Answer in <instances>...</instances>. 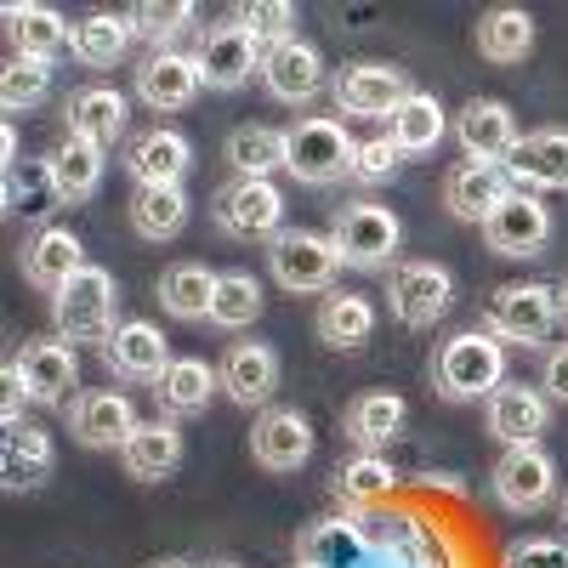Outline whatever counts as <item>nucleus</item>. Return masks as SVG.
Instances as JSON below:
<instances>
[{
	"instance_id": "393cba45",
	"label": "nucleus",
	"mask_w": 568,
	"mask_h": 568,
	"mask_svg": "<svg viewBox=\"0 0 568 568\" xmlns=\"http://www.w3.org/2000/svg\"><path fill=\"white\" fill-rule=\"evenodd\" d=\"M80 267H85V245L69 227H34V240L23 245V278L45 296H58Z\"/></svg>"
},
{
	"instance_id": "7c9ffc66",
	"label": "nucleus",
	"mask_w": 568,
	"mask_h": 568,
	"mask_svg": "<svg viewBox=\"0 0 568 568\" xmlns=\"http://www.w3.org/2000/svg\"><path fill=\"white\" fill-rule=\"evenodd\" d=\"M7 34L18 45V58H45L52 63L63 45L74 40V29L63 23L58 7H40V0H23V7H7Z\"/></svg>"
},
{
	"instance_id": "0eeeda50",
	"label": "nucleus",
	"mask_w": 568,
	"mask_h": 568,
	"mask_svg": "<svg viewBox=\"0 0 568 568\" xmlns=\"http://www.w3.org/2000/svg\"><path fill=\"white\" fill-rule=\"evenodd\" d=\"M455 302V273L444 262H398L387 278V307L404 329H433Z\"/></svg>"
},
{
	"instance_id": "473e14b6",
	"label": "nucleus",
	"mask_w": 568,
	"mask_h": 568,
	"mask_svg": "<svg viewBox=\"0 0 568 568\" xmlns=\"http://www.w3.org/2000/svg\"><path fill=\"white\" fill-rule=\"evenodd\" d=\"M216 387H222V369H211L205 358H176L160 382H154V393H160V409L176 420V415H200L211 398H216Z\"/></svg>"
},
{
	"instance_id": "9b49d317",
	"label": "nucleus",
	"mask_w": 568,
	"mask_h": 568,
	"mask_svg": "<svg viewBox=\"0 0 568 568\" xmlns=\"http://www.w3.org/2000/svg\"><path fill=\"white\" fill-rule=\"evenodd\" d=\"M546 240H551V211L524 187H511L506 205L484 222V245L495 256H540Z\"/></svg>"
},
{
	"instance_id": "f704fd0d",
	"label": "nucleus",
	"mask_w": 568,
	"mask_h": 568,
	"mask_svg": "<svg viewBox=\"0 0 568 568\" xmlns=\"http://www.w3.org/2000/svg\"><path fill=\"white\" fill-rule=\"evenodd\" d=\"M131 40H136V29H131L125 12H91V18L74 23L69 52H74L85 69H109V63H120V58L131 52Z\"/></svg>"
},
{
	"instance_id": "1a4fd4ad",
	"label": "nucleus",
	"mask_w": 568,
	"mask_h": 568,
	"mask_svg": "<svg viewBox=\"0 0 568 568\" xmlns=\"http://www.w3.org/2000/svg\"><path fill=\"white\" fill-rule=\"evenodd\" d=\"M489 495L506 506V511H540L551 495H557V460L540 449V444H524V449H506L489 471Z\"/></svg>"
},
{
	"instance_id": "6ab92c4d",
	"label": "nucleus",
	"mask_w": 568,
	"mask_h": 568,
	"mask_svg": "<svg viewBox=\"0 0 568 568\" xmlns=\"http://www.w3.org/2000/svg\"><path fill=\"white\" fill-rule=\"evenodd\" d=\"M551 420V404L540 387H524V382H500L489 393V433L506 444V449H524V444H540Z\"/></svg>"
},
{
	"instance_id": "f8f14e48",
	"label": "nucleus",
	"mask_w": 568,
	"mask_h": 568,
	"mask_svg": "<svg viewBox=\"0 0 568 568\" xmlns=\"http://www.w3.org/2000/svg\"><path fill=\"white\" fill-rule=\"evenodd\" d=\"M262 85H267V98L302 109V103H313L318 91H324V58L313 52L307 40L291 34V40L267 45V58H262Z\"/></svg>"
},
{
	"instance_id": "de8ad7c7",
	"label": "nucleus",
	"mask_w": 568,
	"mask_h": 568,
	"mask_svg": "<svg viewBox=\"0 0 568 568\" xmlns=\"http://www.w3.org/2000/svg\"><path fill=\"white\" fill-rule=\"evenodd\" d=\"M404 165V154H398V142L393 136H369V142H358L353 149V182H387L393 171Z\"/></svg>"
},
{
	"instance_id": "a19ab883",
	"label": "nucleus",
	"mask_w": 568,
	"mask_h": 568,
	"mask_svg": "<svg viewBox=\"0 0 568 568\" xmlns=\"http://www.w3.org/2000/svg\"><path fill=\"white\" fill-rule=\"evenodd\" d=\"M227 165L245 182H273V171H284V131L273 125H240L227 136Z\"/></svg>"
},
{
	"instance_id": "dca6fc26",
	"label": "nucleus",
	"mask_w": 568,
	"mask_h": 568,
	"mask_svg": "<svg viewBox=\"0 0 568 568\" xmlns=\"http://www.w3.org/2000/svg\"><path fill=\"white\" fill-rule=\"evenodd\" d=\"M455 136L471 165H506V154L517 149V120L500 98H471L455 120Z\"/></svg>"
},
{
	"instance_id": "f3484780",
	"label": "nucleus",
	"mask_w": 568,
	"mask_h": 568,
	"mask_svg": "<svg viewBox=\"0 0 568 568\" xmlns=\"http://www.w3.org/2000/svg\"><path fill=\"white\" fill-rule=\"evenodd\" d=\"M506 176L524 194H535V187H568V131L546 125V131L517 136V149L506 154Z\"/></svg>"
},
{
	"instance_id": "bb28decb",
	"label": "nucleus",
	"mask_w": 568,
	"mask_h": 568,
	"mask_svg": "<svg viewBox=\"0 0 568 568\" xmlns=\"http://www.w3.org/2000/svg\"><path fill=\"white\" fill-rule=\"evenodd\" d=\"M222 387L233 404H267L278 393V353L267 342H233L222 358Z\"/></svg>"
},
{
	"instance_id": "79ce46f5",
	"label": "nucleus",
	"mask_w": 568,
	"mask_h": 568,
	"mask_svg": "<svg viewBox=\"0 0 568 568\" xmlns=\"http://www.w3.org/2000/svg\"><path fill=\"white\" fill-rule=\"evenodd\" d=\"M262 318V284L256 273H222L211 296V324L216 329H245Z\"/></svg>"
},
{
	"instance_id": "b1692460",
	"label": "nucleus",
	"mask_w": 568,
	"mask_h": 568,
	"mask_svg": "<svg viewBox=\"0 0 568 568\" xmlns=\"http://www.w3.org/2000/svg\"><path fill=\"white\" fill-rule=\"evenodd\" d=\"M187 165H194V142L171 125H154L131 142L125 154V171L136 176V187H165V182H182Z\"/></svg>"
},
{
	"instance_id": "a211bd4d",
	"label": "nucleus",
	"mask_w": 568,
	"mask_h": 568,
	"mask_svg": "<svg viewBox=\"0 0 568 568\" xmlns=\"http://www.w3.org/2000/svg\"><path fill=\"white\" fill-rule=\"evenodd\" d=\"M12 375L23 382V393L34 404H63L74 387H80V358L74 347L63 342H29L18 358H12Z\"/></svg>"
},
{
	"instance_id": "20e7f679",
	"label": "nucleus",
	"mask_w": 568,
	"mask_h": 568,
	"mask_svg": "<svg viewBox=\"0 0 568 568\" xmlns=\"http://www.w3.org/2000/svg\"><path fill=\"white\" fill-rule=\"evenodd\" d=\"M267 267L278 278V291L291 296H329V284H336V245L324 240V233H307V227H284L267 240Z\"/></svg>"
},
{
	"instance_id": "603ef678",
	"label": "nucleus",
	"mask_w": 568,
	"mask_h": 568,
	"mask_svg": "<svg viewBox=\"0 0 568 568\" xmlns=\"http://www.w3.org/2000/svg\"><path fill=\"white\" fill-rule=\"evenodd\" d=\"M557 318H568V273H562V284H557Z\"/></svg>"
},
{
	"instance_id": "a18cd8bd",
	"label": "nucleus",
	"mask_w": 568,
	"mask_h": 568,
	"mask_svg": "<svg viewBox=\"0 0 568 568\" xmlns=\"http://www.w3.org/2000/svg\"><path fill=\"white\" fill-rule=\"evenodd\" d=\"M131 18V29L142 34V40H171L182 23H194V7H187V0H142V7H131L125 12Z\"/></svg>"
},
{
	"instance_id": "aec40b11",
	"label": "nucleus",
	"mask_w": 568,
	"mask_h": 568,
	"mask_svg": "<svg viewBox=\"0 0 568 568\" xmlns=\"http://www.w3.org/2000/svg\"><path fill=\"white\" fill-rule=\"evenodd\" d=\"M69 433H74L85 449H120V444L136 433V409H131V398L114 393V387L80 393L74 409H69Z\"/></svg>"
},
{
	"instance_id": "49530a36",
	"label": "nucleus",
	"mask_w": 568,
	"mask_h": 568,
	"mask_svg": "<svg viewBox=\"0 0 568 568\" xmlns=\"http://www.w3.org/2000/svg\"><path fill=\"white\" fill-rule=\"evenodd\" d=\"M291 23H296L291 0H245V7H240V29H251L262 45L291 40Z\"/></svg>"
},
{
	"instance_id": "8fccbe9b",
	"label": "nucleus",
	"mask_w": 568,
	"mask_h": 568,
	"mask_svg": "<svg viewBox=\"0 0 568 568\" xmlns=\"http://www.w3.org/2000/svg\"><path fill=\"white\" fill-rule=\"evenodd\" d=\"M540 387H546V398L551 404H568V342L546 358V375H540Z\"/></svg>"
},
{
	"instance_id": "7ed1b4c3",
	"label": "nucleus",
	"mask_w": 568,
	"mask_h": 568,
	"mask_svg": "<svg viewBox=\"0 0 568 568\" xmlns=\"http://www.w3.org/2000/svg\"><path fill=\"white\" fill-rule=\"evenodd\" d=\"M353 149L358 142L347 136L342 120L307 114V120H296L291 131H284V171H291L296 182H307V187H329V182H342L353 171Z\"/></svg>"
},
{
	"instance_id": "c9c22d12",
	"label": "nucleus",
	"mask_w": 568,
	"mask_h": 568,
	"mask_svg": "<svg viewBox=\"0 0 568 568\" xmlns=\"http://www.w3.org/2000/svg\"><path fill=\"white\" fill-rule=\"evenodd\" d=\"M131 227H136L149 245L176 240V233L187 227V187H182V182H165V187H136V194H131Z\"/></svg>"
},
{
	"instance_id": "5fc2aeb1",
	"label": "nucleus",
	"mask_w": 568,
	"mask_h": 568,
	"mask_svg": "<svg viewBox=\"0 0 568 568\" xmlns=\"http://www.w3.org/2000/svg\"><path fill=\"white\" fill-rule=\"evenodd\" d=\"M211 568H240V562H211Z\"/></svg>"
},
{
	"instance_id": "423d86ee",
	"label": "nucleus",
	"mask_w": 568,
	"mask_h": 568,
	"mask_svg": "<svg viewBox=\"0 0 568 568\" xmlns=\"http://www.w3.org/2000/svg\"><path fill=\"white\" fill-rule=\"evenodd\" d=\"M398 240H404V222L387 211V205H347L329 227V245H336L342 267H358V273H375L398 256Z\"/></svg>"
},
{
	"instance_id": "37998d69",
	"label": "nucleus",
	"mask_w": 568,
	"mask_h": 568,
	"mask_svg": "<svg viewBox=\"0 0 568 568\" xmlns=\"http://www.w3.org/2000/svg\"><path fill=\"white\" fill-rule=\"evenodd\" d=\"M45 91H52V63L45 58H12L0 69V109L7 114H23L34 103H45Z\"/></svg>"
},
{
	"instance_id": "f257e3e1",
	"label": "nucleus",
	"mask_w": 568,
	"mask_h": 568,
	"mask_svg": "<svg viewBox=\"0 0 568 568\" xmlns=\"http://www.w3.org/2000/svg\"><path fill=\"white\" fill-rule=\"evenodd\" d=\"M433 382L444 398L471 404V398H489L506 382V347L489 336V329H460L449 336L433 358Z\"/></svg>"
},
{
	"instance_id": "2f4dec72",
	"label": "nucleus",
	"mask_w": 568,
	"mask_h": 568,
	"mask_svg": "<svg viewBox=\"0 0 568 568\" xmlns=\"http://www.w3.org/2000/svg\"><path fill=\"white\" fill-rule=\"evenodd\" d=\"M313 329H318V342L329 353H353L375 336V307L364 296H347V291H329L313 313Z\"/></svg>"
},
{
	"instance_id": "412c9836",
	"label": "nucleus",
	"mask_w": 568,
	"mask_h": 568,
	"mask_svg": "<svg viewBox=\"0 0 568 568\" xmlns=\"http://www.w3.org/2000/svg\"><path fill=\"white\" fill-rule=\"evenodd\" d=\"M200 58H182V52H154V58H142L136 69V98L149 103L154 114H176L200 98Z\"/></svg>"
},
{
	"instance_id": "c85d7f7f",
	"label": "nucleus",
	"mask_w": 568,
	"mask_h": 568,
	"mask_svg": "<svg viewBox=\"0 0 568 568\" xmlns=\"http://www.w3.org/2000/svg\"><path fill=\"white\" fill-rule=\"evenodd\" d=\"M364 557H369V540L353 517H318L296 540V562H313V568H358Z\"/></svg>"
},
{
	"instance_id": "6e6552de",
	"label": "nucleus",
	"mask_w": 568,
	"mask_h": 568,
	"mask_svg": "<svg viewBox=\"0 0 568 568\" xmlns=\"http://www.w3.org/2000/svg\"><path fill=\"white\" fill-rule=\"evenodd\" d=\"M211 222L222 233H233V240H273V233H284V194H278V182L233 176L227 187H216Z\"/></svg>"
},
{
	"instance_id": "864d4df0",
	"label": "nucleus",
	"mask_w": 568,
	"mask_h": 568,
	"mask_svg": "<svg viewBox=\"0 0 568 568\" xmlns=\"http://www.w3.org/2000/svg\"><path fill=\"white\" fill-rule=\"evenodd\" d=\"M149 568H194V562H182V557H160V562H149Z\"/></svg>"
},
{
	"instance_id": "e433bc0d",
	"label": "nucleus",
	"mask_w": 568,
	"mask_h": 568,
	"mask_svg": "<svg viewBox=\"0 0 568 568\" xmlns=\"http://www.w3.org/2000/svg\"><path fill=\"white\" fill-rule=\"evenodd\" d=\"M58 205H63V194H58L52 160H18V165H7V211L12 216L45 222Z\"/></svg>"
},
{
	"instance_id": "5701e85b",
	"label": "nucleus",
	"mask_w": 568,
	"mask_h": 568,
	"mask_svg": "<svg viewBox=\"0 0 568 568\" xmlns=\"http://www.w3.org/2000/svg\"><path fill=\"white\" fill-rule=\"evenodd\" d=\"M58 471V444L40 426H7V444H0V484L12 495L40 489Z\"/></svg>"
},
{
	"instance_id": "4be33fe9",
	"label": "nucleus",
	"mask_w": 568,
	"mask_h": 568,
	"mask_svg": "<svg viewBox=\"0 0 568 568\" xmlns=\"http://www.w3.org/2000/svg\"><path fill=\"white\" fill-rule=\"evenodd\" d=\"M506 194H511V176H506V165H455L449 176H444V205H449V216H460V222H489L500 205H506Z\"/></svg>"
},
{
	"instance_id": "9d476101",
	"label": "nucleus",
	"mask_w": 568,
	"mask_h": 568,
	"mask_svg": "<svg viewBox=\"0 0 568 568\" xmlns=\"http://www.w3.org/2000/svg\"><path fill=\"white\" fill-rule=\"evenodd\" d=\"M262 40L240 23H216L200 45V80L205 91H240L251 74H262Z\"/></svg>"
},
{
	"instance_id": "ddd939ff",
	"label": "nucleus",
	"mask_w": 568,
	"mask_h": 568,
	"mask_svg": "<svg viewBox=\"0 0 568 568\" xmlns=\"http://www.w3.org/2000/svg\"><path fill=\"white\" fill-rule=\"evenodd\" d=\"M313 455V426L302 409H262V420L251 426V460L262 471H296Z\"/></svg>"
},
{
	"instance_id": "f03ea898",
	"label": "nucleus",
	"mask_w": 568,
	"mask_h": 568,
	"mask_svg": "<svg viewBox=\"0 0 568 568\" xmlns=\"http://www.w3.org/2000/svg\"><path fill=\"white\" fill-rule=\"evenodd\" d=\"M114 313H120V291H114V273L85 262L63 291L52 296V318H58V336L74 347V342H109L114 336Z\"/></svg>"
},
{
	"instance_id": "72a5a7b5",
	"label": "nucleus",
	"mask_w": 568,
	"mask_h": 568,
	"mask_svg": "<svg viewBox=\"0 0 568 568\" xmlns=\"http://www.w3.org/2000/svg\"><path fill=\"white\" fill-rule=\"evenodd\" d=\"M387 136L398 142V154H433L444 142V103L433 91H409V98L387 114Z\"/></svg>"
},
{
	"instance_id": "6e6d98bb",
	"label": "nucleus",
	"mask_w": 568,
	"mask_h": 568,
	"mask_svg": "<svg viewBox=\"0 0 568 568\" xmlns=\"http://www.w3.org/2000/svg\"><path fill=\"white\" fill-rule=\"evenodd\" d=\"M562 524H568V506H562Z\"/></svg>"
},
{
	"instance_id": "2eb2a0df",
	"label": "nucleus",
	"mask_w": 568,
	"mask_h": 568,
	"mask_svg": "<svg viewBox=\"0 0 568 568\" xmlns=\"http://www.w3.org/2000/svg\"><path fill=\"white\" fill-rule=\"evenodd\" d=\"M404 98H409V80L393 63H353L336 80V109L358 114V120H387Z\"/></svg>"
},
{
	"instance_id": "09e8293b",
	"label": "nucleus",
	"mask_w": 568,
	"mask_h": 568,
	"mask_svg": "<svg viewBox=\"0 0 568 568\" xmlns=\"http://www.w3.org/2000/svg\"><path fill=\"white\" fill-rule=\"evenodd\" d=\"M506 568H568L562 540H524L506 551Z\"/></svg>"
},
{
	"instance_id": "c756f323",
	"label": "nucleus",
	"mask_w": 568,
	"mask_h": 568,
	"mask_svg": "<svg viewBox=\"0 0 568 568\" xmlns=\"http://www.w3.org/2000/svg\"><path fill=\"white\" fill-rule=\"evenodd\" d=\"M69 136H85L109 154L114 142L125 136V98L114 85H85L69 98Z\"/></svg>"
},
{
	"instance_id": "4468645a",
	"label": "nucleus",
	"mask_w": 568,
	"mask_h": 568,
	"mask_svg": "<svg viewBox=\"0 0 568 568\" xmlns=\"http://www.w3.org/2000/svg\"><path fill=\"white\" fill-rule=\"evenodd\" d=\"M103 364L120 375V382H160L176 358H171V342L160 336V324L131 318L103 342Z\"/></svg>"
},
{
	"instance_id": "39448f33",
	"label": "nucleus",
	"mask_w": 568,
	"mask_h": 568,
	"mask_svg": "<svg viewBox=\"0 0 568 568\" xmlns=\"http://www.w3.org/2000/svg\"><path fill=\"white\" fill-rule=\"evenodd\" d=\"M484 318H489V336L506 347H540L546 336H551V324H557V284H500V291L489 296V307H484Z\"/></svg>"
},
{
	"instance_id": "a878e982",
	"label": "nucleus",
	"mask_w": 568,
	"mask_h": 568,
	"mask_svg": "<svg viewBox=\"0 0 568 568\" xmlns=\"http://www.w3.org/2000/svg\"><path fill=\"white\" fill-rule=\"evenodd\" d=\"M120 460L136 484H160L182 466V426L165 415V420H136V433L120 444Z\"/></svg>"
},
{
	"instance_id": "ea45409f",
	"label": "nucleus",
	"mask_w": 568,
	"mask_h": 568,
	"mask_svg": "<svg viewBox=\"0 0 568 568\" xmlns=\"http://www.w3.org/2000/svg\"><path fill=\"white\" fill-rule=\"evenodd\" d=\"M216 278L205 262H176L160 273V302L171 318H211V296H216Z\"/></svg>"
},
{
	"instance_id": "cd10ccee",
	"label": "nucleus",
	"mask_w": 568,
	"mask_h": 568,
	"mask_svg": "<svg viewBox=\"0 0 568 568\" xmlns=\"http://www.w3.org/2000/svg\"><path fill=\"white\" fill-rule=\"evenodd\" d=\"M535 52V12L524 7H489L478 18V58L495 69H511Z\"/></svg>"
},
{
	"instance_id": "58836bf2",
	"label": "nucleus",
	"mask_w": 568,
	"mask_h": 568,
	"mask_svg": "<svg viewBox=\"0 0 568 568\" xmlns=\"http://www.w3.org/2000/svg\"><path fill=\"white\" fill-rule=\"evenodd\" d=\"M404 398L398 393H364V398H353L347 404V438L364 449V455H375L382 444H393L398 433H404Z\"/></svg>"
},
{
	"instance_id": "c03bdc74",
	"label": "nucleus",
	"mask_w": 568,
	"mask_h": 568,
	"mask_svg": "<svg viewBox=\"0 0 568 568\" xmlns=\"http://www.w3.org/2000/svg\"><path fill=\"white\" fill-rule=\"evenodd\" d=\"M393 466H387V455H353L342 471H336V495L347 500V506H369V500H387L393 495Z\"/></svg>"
},
{
	"instance_id": "3c124183",
	"label": "nucleus",
	"mask_w": 568,
	"mask_h": 568,
	"mask_svg": "<svg viewBox=\"0 0 568 568\" xmlns=\"http://www.w3.org/2000/svg\"><path fill=\"white\" fill-rule=\"evenodd\" d=\"M0 160H7V165H18V131H12V125L0 131Z\"/></svg>"
},
{
	"instance_id": "4c0bfd02",
	"label": "nucleus",
	"mask_w": 568,
	"mask_h": 568,
	"mask_svg": "<svg viewBox=\"0 0 568 568\" xmlns=\"http://www.w3.org/2000/svg\"><path fill=\"white\" fill-rule=\"evenodd\" d=\"M103 149L98 142H85V136H63L58 142V154H52V176H58V194L63 205H85L91 194L103 187Z\"/></svg>"
},
{
	"instance_id": "4d7b16f0",
	"label": "nucleus",
	"mask_w": 568,
	"mask_h": 568,
	"mask_svg": "<svg viewBox=\"0 0 568 568\" xmlns=\"http://www.w3.org/2000/svg\"><path fill=\"white\" fill-rule=\"evenodd\" d=\"M296 568H313V562H296Z\"/></svg>"
}]
</instances>
